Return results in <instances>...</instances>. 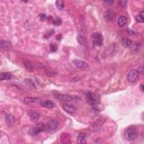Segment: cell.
<instances>
[{
  "label": "cell",
  "mask_w": 144,
  "mask_h": 144,
  "mask_svg": "<svg viewBox=\"0 0 144 144\" xmlns=\"http://www.w3.org/2000/svg\"><path fill=\"white\" fill-rule=\"evenodd\" d=\"M50 50L52 52H55L57 50V46L55 44H51L50 45Z\"/></svg>",
  "instance_id": "4316f807"
},
{
  "label": "cell",
  "mask_w": 144,
  "mask_h": 144,
  "mask_svg": "<svg viewBox=\"0 0 144 144\" xmlns=\"http://www.w3.org/2000/svg\"><path fill=\"white\" fill-rule=\"evenodd\" d=\"M119 50V45L117 42H113L106 47L104 51V56L106 57H111L116 55Z\"/></svg>",
  "instance_id": "7a4b0ae2"
},
{
  "label": "cell",
  "mask_w": 144,
  "mask_h": 144,
  "mask_svg": "<svg viewBox=\"0 0 144 144\" xmlns=\"http://www.w3.org/2000/svg\"><path fill=\"white\" fill-rule=\"evenodd\" d=\"M69 137L67 133H64L61 135V141L62 143H70L69 141Z\"/></svg>",
  "instance_id": "7402d4cb"
},
{
  "label": "cell",
  "mask_w": 144,
  "mask_h": 144,
  "mask_svg": "<svg viewBox=\"0 0 144 144\" xmlns=\"http://www.w3.org/2000/svg\"><path fill=\"white\" fill-rule=\"evenodd\" d=\"M73 63L77 68H78L79 69H80L82 70L87 71L90 69V67L89 65L87 63L83 61L78 60H74L73 61Z\"/></svg>",
  "instance_id": "8992f818"
},
{
  "label": "cell",
  "mask_w": 144,
  "mask_h": 144,
  "mask_svg": "<svg viewBox=\"0 0 144 144\" xmlns=\"http://www.w3.org/2000/svg\"><path fill=\"white\" fill-rule=\"evenodd\" d=\"M127 1H119V5L123 8H126L127 6Z\"/></svg>",
  "instance_id": "f1b7e54d"
},
{
  "label": "cell",
  "mask_w": 144,
  "mask_h": 144,
  "mask_svg": "<svg viewBox=\"0 0 144 144\" xmlns=\"http://www.w3.org/2000/svg\"><path fill=\"white\" fill-rule=\"evenodd\" d=\"M143 13H144V11H141L140 13V16H141L142 17H143V16H144V15H143Z\"/></svg>",
  "instance_id": "836d02e7"
},
{
  "label": "cell",
  "mask_w": 144,
  "mask_h": 144,
  "mask_svg": "<svg viewBox=\"0 0 144 144\" xmlns=\"http://www.w3.org/2000/svg\"><path fill=\"white\" fill-rule=\"evenodd\" d=\"M12 77V74L8 72H2L0 74V79L3 80H9Z\"/></svg>",
  "instance_id": "ac0fdd59"
},
{
  "label": "cell",
  "mask_w": 144,
  "mask_h": 144,
  "mask_svg": "<svg viewBox=\"0 0 144 144\" xmlns=\"http://www.w3.org/2000/svg\"><path fill=\"white\" fill-rule=\"evenodd\" d=\"M61 38V35H60V34H59V35H57L56 36V39L57 40H60Z\"/></svg>",
  "instance_id": "d6a6232c"
},
{
  "label": "cell",
  "mask_w": 144,
  "mask_h": 144,
  "mask_svg": "<svg viewBox=\"0 0 144 144\" xmlns=\"http://www.w3.org/2000/svg\"><path fill=\"white\" fill-rule=\"evenodd\" d=\"M39 18H40V19H41V20L44 21V20H45L47 18V16H46V15L45 14L42 13L39 15Z\"/></svg>",
  "instance_id": "f546056e"
},
{
  "label": "cell",
  "mask_w": 144,
  "mask_h": 144,
  "mask_svg": "<svg viewBox=\"0 0 144 144\" xmlns=\"http://www.w3.org/2000/svg\"><path fill=\"white\" fill-rule=\"evenodd\" d=\"M136 20L138 23H143V18L140 15L136 16Z\"/></svg>",
  "instance_id": "83f0119b"
},
{
  "label": "cell",
  "mask_w": 144,
  "mask_h": 144,
  "mask_svg": "<svg viewBox=\"0 0 144 144\" xmlns=\"http://www.w3.org/2000/svg\"><path fill=\"white\" fill-rule=\"evenodd\" d=\"M56 98L58 100L62 101H69L73 99L71 96L68 95H63L60 94H57L56 95Z\"/></svg>",
  "instance_id": "4fadbf2b"
},
{
  "label": "cell",
  "mask_w": 144,
  "mask_h": 144,
  "mask_svg": "<svg viewBox=\"0 0 144 144\" xmlns=\"http://www.w3.org/2000/svg\"><path fill=\"white\" fill-rule=\"evenodd\" d=\"M104 2L107 5H111L112 4H113V1H105Z\"/></svg>",
  "instance_id": "1f68e13d"
},
{
  "label": "cell",
  "mask_w": 144,
  "mask_h": 144,
  "mask_svg": "<svg viewBox=\"0 0 144 144\" xmlns=\"http://www.w3.org/2000/svg\"><path fill=\"white\" fill-rule=\"evenodd\" d=\"M77 39L78 42V43L80 45L84 46H87V39H86L85 37L82 36H78L77 37Z\"/></svg>",
  "instance_id": "e0dca14e"
},
{
  "label": "cell",
  "mask_w": 144,
  "mask_h": 144,
  "mask_svg": "<svg viewBox=\"0 0 144 144\" xmlns=\"http://www.w3.org/2000/svg\"><path fill=\"white\" fill-rule=\"evenodd\" d=\"M103 37L100 33H95L92 35L93 44L97 46H101L103 44Z\"/></svg>",
  "instance_id": "5b68a950"
},
{
  "label": "cell",
  "mask_w": 144,
  "mask_h": 144,
  "mask_svg": "<svg viewBox=\"0 0 144 144\" xmlns=\"http://www.w3.org/2000/svg\"><path fill=\"white\" fill-rule=\"evenodd\" d=\"M126 140L128 141H133L136 140L138 136V131L136 127L131 126L126 129L124 133Z\"/></svg>",
  "instance_id": "6da1fadb"
},
{
  "label": "cell",
  "mask_w": 144,
  "mask_h": 144,
  "mask_svg": "<svg viewBox=\"0 0 144 144\" xmlns=\"http://www.w3.org/2000/svg\"><path fill=\"white\" fill-rule=\"evenodd\" d=\"M139 72L136 69H132L129 71L127 76V79L128 81L131 83L135 82L137 80L139 77Z\"/></svg>",
  "instance_id": "52a82bcc"
},
{
  "label": "cell",
  "mask_w": 144,
  "mask_h": 144,
  "mask_svg": "<svg viewBox=\"0 0 144 144\" xmlns=\"http://www.w3.org/2000/svg\"><path fill=\"white\" fill-rule=\"evenodd\" d=\"M24 65L25 68L28 71H32L33 70V66L30 61L28 60H25L24 61Z\"/></svg>",
  "instance_id": "ffe728a7"
},
{
  "label": "cell",
  "mask_w": 144,
  "mask_h": 144,
  "mask_svg": "<svg viewBox=\"0 0 144 144\" xmlns=\"http://www.w3.org/2000/svg\"><path fill=\"white\" fill-rule=\"evenodd\" d=\"M41 105L44 107L47 108H53L56 106L55 103L51 100H46L41 104Z\"/></svg>",
  "instance_id": "9a60e30c"
},
{
  "label": "cell",
  "mask_w": 144,
  "mask_h": 144,
  "mask_svg": "<svg viewBox=\"0 0 144 144\" xmlns=\"http://www.w3.org/2000/svg\"><path fill=\"white\" fill-rule=\"evenodd\" d=\"M25 104H39L41 102V99L37 97H26L24 100Z\"/></svg>",
  "instance_id": "9c48e42d"
},
{
  "label": "cell",
  "mask_w": 144,
  "mask_h": 144,
  "mask_svg": "<svg viewBox=\"0 0 144 144\" xmlns=\"http://www.w3.org/2000/svg\"><path fill=\"white\" fill-rule=\"evenodd\" d=\"M141 88L142 91H143V84L141 85Z\"/></svg>",
  "instance_id": "e575fe53"
},
{
  "label": "cell",
  "mask_w": 144,
  "mask_h": 144,
  "mask_svg": "<svg viewBox=\"0 0 144 144\" xmlns=\"http://www.w3.org/2000/svg\"><path fill=\"white\" fill-rule=\"evenodd\" d=\"M63 109H64L67 113L70 114H74L76 111V109L73 105L69 104H65L63 106Z\"/></svg>",
  "instance_id": "7c38bea8"
},
{
  "label": "cell",
  "mask_w": 144,
  "mask_h": 144,
  "mask_svg": "<svg viewBox=\"0 0 144 144\" xmlns=\"http://www.w3.org/2000/svg\"><path fill=\"white\" fill-rule=\"evenodd\" d=\"M135 45V46H136V47H137V46H138V45H136H136ZM135 49H136V50H139V48H137V47H136V48H135Z\"/></svg>",
  "instance_id": "d590c367"
},
{
  "label": "cell",
  "mask_w": 144,
  "mask_h": 144,
  "mask_svg": "<svg viewBox=\"0 0 144 144\" xmlns=\"http://www.w3.org/2000/svg\"><path fill=\"white\" fill-rule=\"evenodd\" d=\"M140 71V73H143V65H141V66H140V67H139V71Z\"/></svg>",
  "instance_id": "4dcf8cb0"
},
{
  "label": "cell",
  "mask_w": 144,
  "mask_h": 144,
  "mask_svg": "<svg viewBox=\"0 0 144 144\" xmlns=\"http://www.w3.org/2000/svg\"><path fill=\"white\" fill-rule=\"evenodd\" d=\"M53 24L55 25L59 26L61 24V19L60 18H57L53 22Z\"/></svg>",
  "instance_id": "484cf974"
},
{
  "label": "cell",
  "mask_w": 144,
  "mask_h": 144,
  "mask_svg": "<svg viewBox=\"0 0 144 144\" xmlns=\"http://www.w3.org/2000/svg\"><path fill=\"white\" fill-rule=\"evenodd\" d=\"M86 139H87L86 135L83 132H80L78 135L77 137V143L79 144H83L86 143V141H87Z\"/></svg>",
  "instance_id": "30bf717a"
},
{
  "label": "cell",
  "mask_w": 144,
  "mask_h": 144,
  "mask_svg": "<svg viewBox=\"0 0 144 144\" xmlns=\"http://www.w3.org/2000/svg\"><path fill=\"white\" fill-rule=\"evenodd\" d=\"M127 33L129 34V35L131 36L132 37H136L138 36V35H139V34H138V33L136 32L133 31V30H132L131 29H127Z\"/></svg>",
  "instance_id": "d4e9b609"
},
{
  "label": "cell",
  "mask_w": 144,
  "mask_h": 144,
  "mask_svg": "<svg viewBox=\"0 0 144 144\" xmlns=\"http://www.w3.org/2000/svg\"><path fill=\"white\" fill-rule=\"evenodd\" d=\"M59 126V122L56 120H52L48 123V127L52 130H55Z\"/></svg>",
  "instance_id": "d6986e66"
},
{
  "label": "cell",
  "mask_w": 144,
  "mask_h": 144,
  "mask_svg": "<svg viewBox=\"0 0 144 144\" xmlns=\"http://www.w3.org/2000/svg\"><path fill=\"white\" fill-rule=\"evenodd\" d=\"M116 18V13L113 11H108L105 14V19L108 22L113 21Z\"/></svg>",
  "instance_id": "8fae6325"
},
{
  "label": "cell",
  "mask_w": 144,
  "mask_h": 144,
  "mask_svg": "<svg viewBox=\"0 0 144 144\" xmlns=\"http://www.w3.org/2000/svg\"><path fill=\"white\" fill-rule=\"evenodd\" d=\"M56 6L58 9L61 10L64 7V3L61 0H58V1H56Z\"/></svg>",
  "instance_id": "cb8c5ba5"
},
{
  "label": "cell",
  "mask_w": 144,
  "mask_h": 144,
  "mask_svg": "<svg viewBox=\"0 0 144 144\" xmlns=\"http://www.w3.org/2000/svg\"><path fill=\"white\" fill-rule=\"evenodd\" d=\"M29 117L30 120L33 122H36L38 121L39 118V113L36 110H31L29 112Z\"/></svg>",
  "instance_id": "5bb4252c"
},
{
  "label": "cell",
  "mask_w": 144,
  "mask_h": 144,
  "mask_svg": "<svg viewBox=\"0 0 144 144\" xmlns=\"http://www.w3.org/2000/svg\"><path fill=\"white\" fill-rule=\"evenodd\" d=\"M0 48L2 51H8L12 48V44L11 42L7 41L1 40L0 42Z\"/></svg>",
  "instance_id": "ba28073f"
},
{
  "label": "cell",
  "mask_w": 144,
  "mask_h": 144,
  "mask_svg": "<svg viewBox=\"0 0 144 144\" xmlns=\"http://www.w3.org/2000/svg\"><path fill=\"white\" fill-rule=\"evenodd\" d=\"M127 23V19L126 16H122L118 20V24L121 27H125Z\"/></svg>",
  "instance_id": "2e32d148"
},
{
  "label": "cell",
  "mask_w": 144,
  "mask_h": 144,
  "mask_svg": "<svg viewBox=\"0 0 144 144\" xmlns=\"http://www.w3.org/2000/svg\"><path fill=\"white\" fill-rule=\"evenodd\" d=\"M122 43L124 47H129L131 46L132 44V41L130 39L128 38H123L122 41Z\"/></svg>",
  "instance_id": "44dd1931"
},
{
  "label": "cell",
  "mask_w": 144,
  "mask_h": 144,
  "mask_svg": "<svg viewBox=\"0 0 144 144\" xmlns=\"http://www.w3.org/2000/svg\"><path fill=\"white\" fill-rule=\"evenodd\" d=\"M86 99L88 104L92 106L94 108H96L99 104V100H98L97 97L94 95V94L89 92L86 95Z\"/></svg>",
  "instance_id": "3957f363"
},
{
  "label": "cell",
  "mask_w": 144,
  "mask_h": 144,
  "mask_svg": "<svg viewBox=\"0 0 144 144\" xmlns=\"http://www.w3.org/2000/svg\"><path fill=\"white\" fill-rule=\"evenodd\" d=\"M6 122L8 123V125L10 126H12L15 121V118H14V116H11V115L7 116L6 118Z\"/></svg>",
  "instance_id": "603a6c76"
},
{
  "label": "cell",
  "mask_w": 144,
  "mask_h": 144,
  "mask_svg": "<svg viewBox=\"0 0 144 144\" xmlns=\"http://www.w3.org/2000/svg\"><path fill=\"white\" fill-rule=\"evenodd\" d=\"M44 131V125L43 123H39L37 125L36 127H33L30 128L29 130L28 133L30 136H37V135H38L41 132H42Z\"/></svg>",
  "instance_id": "277c9868"
}]
</instances>
